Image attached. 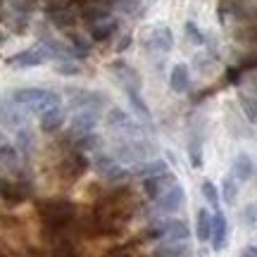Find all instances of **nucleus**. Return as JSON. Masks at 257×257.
<instances>
[{
	"instance_id": "nucleus-1",
	"label": "nucleus",
	"mask_w": 257,
	"mask_h": 257,
	"mask_svg": "<svg viewBox=\"0 0 257 257\" xmlns=\"http://www.w3.org/2000/svg\"><path fill=\"white\" fill-rule=\"evenodd\" d=\"M12 102L19 105L22 110L27 112H34V114H43L46 110L50 107H57L62 105V95L50 88H17L12 93Z\"/></svg>"
},
{
	"instance_id": "nucleus-2",
	"label": "nucleus",
	"mask_w": 257,
	"mask_h": 257,
	"mask_svg": "<svg viewBox=\"0 0 257 257\" xmlns=\"http://www.w3.org/2000/svg\"><path fill=\"white\" fill-rule=\"evenodd\" d=\"M105 121H107L112 136H146V124L134 121L131 114H126V110H121V107H110Z\"/></svg>"
},
{
	"instance_id": "nucleus-3",
	"label": "nucleus",
	"mask_w": 257,
	"mask_h": 257,
	"mask_svg": "<svg viewBox=\"0 0 257 257\" xmlns=\"http://www.w3.org/2000/svg\"><path fill=\"white\" fill-rule=\"evenodd\" d=\"M67 100H69V107L74 112L76 110H100L102 105H105V98H102L100 93L95 91H88V88H76V86H69L67 91Z\"/></svg>"
},
{
	"instance_id": "nucleus-4",
	"label": "nucleus",
	"mask_w": 257,
	"mask_h": 257,
	"mask_svg": "<svg viewBox=\"0 0 257 257\" xmlns=\"http://www.w3.org/2000/svg\"><path fill=\"white\" fill-rule=\"evenodd\" d=\"M93 169L102 176V179H107V181H124L131 172H128L126 167L117 162L110 153H98V155L93 157Z\"/></svg>"
},
{
	"instance_id": "nucleus-5",
	"label": "nucleus",
	"mask_w": 257,
	"mask_h": 257,
	"mask_svg": "<svg viewBox=\"0 0 257 257\" xmlns=\"http://www.w3.org/2000/svg\"><path fill=\"white\" fill-rule=\"evenodd\" d=\"M186 202V191L181 184H174L172 188L162 191L160 195L155 198V210L160 214H176V212L184 207Z\"/></svg>"
},
{
	"instance_id": "nucleus-6",
	"label": "nucleus",
	"mask_w": 257,
	"mask_h": 257,
	"mask_svg": "<svg viewBox=\"0 0 257 257\" xmlns=\"http://www.w3.org/2000/svg\"><path fill=\"white\" fill-rule=\"evenodd\" d=\"M157 236L162 243H184L191 236V229L184 219L172 217V219H162L157 224Z\"/></svg>"
},
{
	"instance_id": "nucleus-7",
	"label": "nucleus",
	"mask_w": 257,
	"mask_h": 257,
	"mask_svg": "<svg viewBox=\"0 0 257 257\" xmlns=\"http://www.w3.org/2000/svg\"><path fill=\"white\" fill-rule=\"evenodd\" d=\"M50 60L48 55L46 46L41 43V46H34V48H27V50H22L17 55L8 57V64L10 67H15V69H31V67H38V64H43Z\"/></svg>"
},
{
	"instance_id": "nucleus-8",
	"label": "nucleus",
	"mask_w": 257,
	"mask_h": 257,
	"mask_svg": "<svg viewBox=\"0 0 257 257\" xmlns=\"http://www.w3.org/2000/svg\"><path fill=\"white\" fill-rule=\"evenodd\" d=\"M146 46L150 48V50H155V53L167 55V53L174 48V31L167 27V24H157V27H153L148 31Z\"/></svg>"
},
{
	"instance_id": "nucleus-9",
	"label": "nucleus",
	"mask_w": 257,
	"mask_h": 257,
	"mask_svg": "<svg viewBox=\"0 0 257 257\" xmlns=\"http://www.w3.org/2000/svg\"><path fill=\"white\" fill-rule=\"evenodd\" d=\"M98 121H100V110H76L72 121H69V131H72L76 138L86 136V134L95 131Z\"/></svg>"
},
{
	"instance_id": "nucleus-10",
	"label": "nucleus",
	"mask_w": 257,
	"mask_h": 257,
	"mask_svg": "<svg viewBox=\"0 0 257 257\" xmlns=\"http://www.w3.org/2000/svg\"><path fill=\"white\" fill-rule=\"evenodd\" d=\"M229 243V221L224 212H212V236H210V245L214 252H221Z\"/></svg>"
},
{
	"instance_id": "nucleus-11",
	"label": "nucleus",
	"mask_w": 257,
	"mask_h": 257,
	"mask_svg": "<svg viewBox=\"0 0 257 257\" xmlns=\"http://www.w3.org/2000/svg\"><path fill=\"white\" fill-rule=\"evenodd\" d=\"M257 167H255V160L248 155V153H238L233 157V165H231V176L238 181V184H245L255 176Z\"/></svg>"
},
{
	"instance_id": "nucleus-12",
	"label": "nucleus",
	"mask_w": 257,
	"mask_h": 257,
	"mask_svg": "<svg viewBox=\"0 0 257 257\" xmlns=\"http://www.w3.org/2000/svg\"><path fill=\"white\" fill-rule=\"evenodd\" d=\"M128 172H131V174L143 176V179H148V176H160V174H165V172H169V165H167L162 157H148V160L136 162V165L131 167Z\"/></svg>"
},
{
	"instance_id": "nucleus-13",
	"label": "nucleus",
	"mask_w": 257,
	"mask_h": 257,
	"mask_svg": "<svg viewBox=\"0 0 257 257\" xmlns=\"http://www.w3.org/2000/svg\"><path fill=\"white\" fill-rule=\"evenodd\" d=\"M169 88L176 95L188 93V88H191V69H188V64L179 62L172 67V72H169Z\"/></svg>"
},
{
	"instance_id": "nucleus-14",
	"label": "nucleus",
	"mask_w": 257,
	"mask_h": 257,
	"mask_svg": "<svg viewBox=\"0 0 257 257\" xmlns=\"http://www.w3.org/2000/svg\"><path fill=\"white\" fill-rule=\"evenodd\" d=\"M112 72H114V76L119 79L124 91H138V88H141V76H138V72L131 67V64L114 62L112 64Z\"/></svg>"
},
{
	"instance_id": "nucleus-15",
	"label": "nucleus",
	"mask_w": 257,
	"mask_h": 257,
	"mask_svg": "<svg viewBox=\"0 0 257 257\" xmlns=\"http://www.w3.org/2000/svg\"><path fill=\"white\" fill-rule=\"evenodd\" d=\"M174 184H179V179H176V174H172V172H165V174L160 176H148L146 184H143V191L155 200L157 195L162 191H167V188H172Z\"/></svg>"
},
{
	"instance_id": "nucleus-16",
	"label": "nucleus",
	"mask_w": 257,
	"mask_h": 257,
	"mask_svg": "<svg viewBox=\"0 0 257 257\" xmlns=\"http://www.w3.org/2000/svg\"><path fill=\"white\" fill-rule=\"evenodd\" d=\"M38 117H41V128L48 131V134H53V131L64 126L67 112L62 110V105H57V107H50V110H46L43 114H38Z\"/></svg>"
},
{
	"instance_id": "nucleus-17",
	"label": "nucleus",
	"mask_w": 257,
	"mask_h": 257,
	"mask_svg": "<svg viewBox=\"0 0 257 257\" xmlns=\"http://www.w3.org/2000/svg\"><path fill=\"white\" fill-rule=\"evenodd\" d=\"M128 98V105L134 107L136 112V117L141 119V124H148V128L153 126V114H150V107H148V102L141 98V93L138 91H124Z\"/></svg>"
},
{
	"instance_id": "nucleus-18",
	"label": "nucleus",
	"mask_w": 257,
	"mask_h": 257,
	"mask_svg": "<svg viewBox=\"0 0 257 257\" xmlns=\"http://www.w3.org/2000/svg\"><path fill=\"white\" fill-rule=\"evenodd\" d=\"M195 236L200 243H210L212 236V212L207 207H200L195 212Z\"/></svg>"
},
{
	"instance_id": "nucleus-19",
	"label": "nucleus",
	"mask_w": 257,
	"mask_h": 257,
	"mask_svg": "<svg viewBox=\"0 0 257 257\" xmlns=\"http://www.w3.org/2000/svg\"><path fill=\"white\" fill-rule=\"evenodd\" d=\"M112 5L119 10L121 15H126V17L131 19H138L143 17V0H112Z\"/></svg>"
},
{
	"instance_id": "nucleus-20",
	"label": "nucleus",
	"mask_w": 257,
	"mask_h": 257,
	"mask_svg": "<svg viewBox=\"0 0 257 257\" xmlns=\"http://www.w3.org/2000/svg\"><path fill=\"white\" fill-rule=\"evenodd\" d=\"M238 188H240V184L231 174H226L224 179H221V198H224V202H226V205H236Z\"/></svg>"
},
{
	"instance_id": "nucleus-21",
	"label": "nucleus",
	"mask_w": 257,
	"mask_h": 257,
	"mask_svg": "<svg viewBox=\"0 0 257 257\" xmlns=\"http://www.w3.org/2000/svg\"><path fill=\"white\" fill-rule=\"evenodd\" d=\"M117 31V22L114 19H100V22H93V27H91V34H93V38L95 41H102V38H107V36H112Z\"/></svg>"
},
{
	"instance_id": "nucleus-22",
	"label": "nucleus",
	"mask_w": 257,
	"mask_h": 257,
	"mask_svg": "<svg viewBox=\"0 0 257 257\" xmlns=\"http://www.w3.org/2000/svg\"><path fill=\"white\" fill-rule=\"evenodd\" d=\"M200 193H202V198L210 202V207H219V200H221V195H219V188L214 186V181H210V179H202L200 181Z\"/></svg>"
},
{
	"instance_id": "nucleus-23",
	"label": "nucleus",
	"mask_w": 257,
	"mask_h": 257,
	"mask_svg": "<svg viewBox=\"0 0 257 257\" xmlns=\"http://www.w3.org/2000/svg\"><path fill=\"white\" fill-rule=\"evenodd\" d=\"M79 150H86V153H98L102 146V136H98L95 131H91V134H86V136H79Z\"/></svg>"
},
{
	"instance_id": "nucleus-24",
	"label": "nucleus",
	"mask_w": 257,
	"mask_h": 257,
	"mask_svg": "<svg viewBox=\"0 0 257 257\" xmlns=\"http://www.w3.org/2000/svg\"><path fill=\"white\" fill-rule=\"evenodd\" d=\"M184 31H186V36H188V41H191L193 46H205V41H207V38H205V34L198 29L195 22H186Z\"/></svg>"
},
{
	"instance_id": "nucleus-25",
	"label": "nucleus",
	"mask_w": 257,
	"mask_h": 257,
	"mask_svg": "<svg viewBox=\"0 0 257 257\" xmlns=\"http://www.w3.org/2000/svg\"><path fill=\"white\" fill-rule=\"evenodd\" d=\"M55 72L62 74V76H76V74H81V67L74 62V60H57Z\"/></svg>"
},
{
	"instance_id": "nucleus-26",
	"label": "nucleus",
	"mask_w": 257,
	"mask_h": 257,
	"mask_svg": "<svg viewBox=\"0 0 257 257\" xmlns=\"http://www.w3.org/2000/svg\"><path fill=\"white\" fill-rule=\"evenodd\" d=\"M240 217H243V224H245V226H257V202L248 205L245 210L240 212Z\"/></svg>"
},
{
	"instance_id": "nucleus-27",
	"label": "nucleus",
	"mask_w": 257,
	"mask_h": 257,
	"mask_svg": "<svg viewBox=\"0 0 257 257\" xmlns=\"http://www.w3.org/2000/svg\"><path fill=\"white\" fill-rule=\"evenodd\" d=\"M240 105H243V112L250 117V121H255L257 124V102L250 100L248 95H240Z\"/></svg>"
},
{
	"instance_id": "nucleus-28",
	"label": "nucleus",
	"mask_w": 257,
	"mask_h": 257,
	"mask_svg": "<svg viewBox=\"0 0 257 257\" xmlns=\"http://www.w3.org/2000/svg\"><path fill=\"white\" fill-rule=\"evenodd\" d=\"M240 257H257V245H245L240 250Z\"/></svg>"
},
{
	"instance_id": "nucleus-29",
	"label": "nucleus",
	"mask_w": 257,
	"mask_h": 257,
	"mask_svg": "<svg viewBox=\"0 0 257 257\" xmlns=\"http://www.w3.org/2000/svg\"><path fill=\"white\" fill-rule=\"evenodd\" d=\"M55 257H74V252H72L69 248H60V250L55 252Z\"/></svg>"
},
{
	"instance_id": "nucleus-30",
	"label": "nucleus",
	"mask_w": 257,
	"mask_h": 257,
	"mask_svg": "<svg viewBox=\"0 0 257 257\" xmlns=\"http://www.w3.org/2000/svg\"><path fill=\"white\" fill-rule=\"evenodd\" d=\"M5 146H10V141H8V136L0 131V148H5Z\"/></svg>"
}]
</instances>
